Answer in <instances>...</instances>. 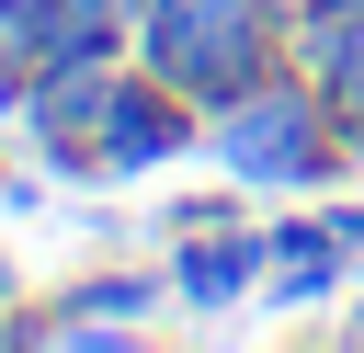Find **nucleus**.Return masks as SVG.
I'll return each mask as SVG.
<instances>
[{"mask_svg":"<svg viewBox=\"0 0 364 353\" xmlns=\"http://www.w3.org/2000/svg\"><path fill=\"white\" fill-rule=\"evenodd\" d=\"M148 307H159V285H148V273H91L57 319H23V342H102V330H136Z\"/></svg>","mask_w":364,"mask_h":353,"instance_id":"39448f33","label":"nucleus"},{"mask_svg":"<svg viewBox=\"0 0 364 353\" xmlns=\"http://www.w3.org/2000/svg\"><path fill=\"white\" fill-rule=\"evenodd\" d=\"M262 273H273V228H182L171 296H182V307H239Z\"/></svg>","mask_w":364,"mask_h":353,"instance_id":"7ed1b4c3","label":"nucleus"},{"mask_svg":"<svg viewBox=\"0 0 364 353\" xmlns=\"http://www.w3.org/2000/svg\"><path fill=\"white\" fill-rule=\"evenodd\" d=\"M330 228H341V251H364V205H330Z\"/></svg>","mask_w":364,"mask_h":353,"instance_id":"0eeeda50","label":"nucleus"},{"mask_svg":"<svg viewBox=\"0 0 364 353\" xmlns=\"http://www.w3.org/2000/svg\"><path fill=\"white\" fill-rule=\"evenodd\" d=\"M136 57L182 102H228L284 68V0H136Z\"/></svg>","mask_w":364,"mask_h":353,"instance_id":"f03ea898","label":"nucleus"},{"mask_svg":"<svg viewBox=\"0 0 364 353\" xmlns=\"http://www.w3.org/2000/svg\"><path fill=\"white\" fill-rule=\"evenodd\" d=\"M205 137H216V159L239 182H273V194H307V182H330L353 159L341 148V114H330V91L307 68H262L250 91L205 102Z\"/></svg>","mask_w":364,"mask_h":353,"instance_id":"f257e3e1","label":"nucleus"},{"mask_svg":"<svg viewBox=\"0 0 364 353\" xmlns=\"http://www.w3.org/2000/svg\"><path fill=\"white\" fill-rule=\"evenodd\" d=\"M182 137H193L182 91H171V80H125V91H114V114H102V171H159Z\"/></svg>","mask_w":364,"mask_h":353,"instance_id":"20e7f679","label":"nucleus"},{"mask_svg":"<svg viewBox=\"0 0 364 353\" xmlns=\"http://www.w3.org/2000/svg\"><path fill=\"white\" fill-rule=\"evenodd\" d=\"M353 11H364V0H296L284 23H353Z\"/></svg>","mask_w":364,"mask_h":353,"instance_id":"423d86ee","label":"nucleus"},{"mask_svg":"<svg viewBox=\"0 0 364 353\" xmlns=\"http://www.w3.org/2000/svg\"><path fill=\"white\" fill-rule=\"evenodd\" d=\"M353 342H364V307H353Z\"/></svg>","mask_w":364,"mask_h":353,"instance_id":"6e6552de","label":"nucleus"}]
</instances>
